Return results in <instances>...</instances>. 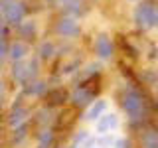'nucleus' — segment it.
<instances>
[{
  "mask_svg": "<svg viewBox=\"0 0 158 148\" xmlns=\"http://www.w3.org/2000/svg\"><path fill=\"white\" fill-rule=\"evenodd\" d=\"M107 109H109V101H107L105 97H99L97 101L85 111V115H83V121H87V122H97L99 118H101V117L107 113Z\"/></svg>",
  "mask_w": 158,
  "mask_h": 148,
  "instance_id": "obj_18",
  "label": "nucleus"
},
{
  "mask_svg": "<svg viewBox=\"0 0 158 148\" xmlns=\"http://www.w3.org/2000/svg\"><path fill=\"white\" fill-rule=\"evenodd\" d=\"M128 2H140V0H128Z\"/></svg>",
  "mask_w": 158,
  "mask_h": 148,
  "instance_id": "obj_31",
  "label": "nucleus"
},
{
  "mask_svg": "<svg viewBox=\"0 0 158 148\" xmlns=\"http://www.w3.org/2000/svg\"><path fill=\"white\" fill-rule=\"evenodd\" d=\"M132 24L140 32L158 30V4L154 0H140L132 10Z\"/></svg>",
  "mask_w": 158,
  "mask_h": 148,
  "instance_id": "obj_4",
  "label": "nucleus"
},
{
  "mask_svg": "<svg viewBox=\"0 0 158 148\" xmlns=\"http://www.w3.org/2000/svg\"><path fill=\"white\" fill-rule=\"evenodd\" d=\"M135 75H136V81L140 83L142 87H146V89H158V69L144 67V69H140L138 73H135Z\"/></svg>",
  "mask_w": 158,
  "mask_h": 148,
  "instance_id": "obj_20",
  "label": "nucleus"
},
{
  "mask_svg": "<svg viewBox=\"0 0 158 148\" xmlns=\"http://www.w3.org/2000/svg\"><path fill=\"white\" fill-rule=\"evenodd\" d=\"M115 140H117L115 132L101 134V136H97V148H113V146H115Z\"/></svg>",
  "mask_w": 158,
  "mask_h": 148,
  "instance_id": "obj_22",
  "label": "nucleus"
},
{
  "mask_svg": "<svg viewBox=\"0 0 158 148\" xmlns=\"http://www.w3.org/2000/svg\"><path fill=\"white\" fill-rule=\"evenodd\" d=\"M93 53H95V57L99 61H103V63L113 61V59H115V53H117L115 39L109 36L107 32L97 34L95 39H93Z\"/></svg>",
  "mask_w": 158,
  "mask_h": 148,
  "instance_id": "obj_8",
  "label": "nucleus"
},
{
  "mask_svg": "<svg viewBox=\"0 0 158 148\" xmlns=\"http://www.w3.org/2000/svg\"><path fill=\"white\" fill-rule=\"evenodd\" d=\"M42 101H44L46 107H52V109H56V111H59V109H63L67 105L69 91L65 87H49V91L46 93V97H44Z\"/></svg>",
  "mask_w": 158,
  "mask_h": 148,
  "instance_id": "obj_13",
  "label": "nucleus"
},
{
  "mask_svg": "<svg viewBox=\"0 0 158 148\" xmlns=\"http://www.w3.org/2000/svg\"><path fill=\"white\" fill-rule=\"evenodd\" d=\"M8 43H10V42L0 43V69L8 65Z\"/></svg>",
  "mask_w": 158,
  "mask_h": 148,
  "instance_id": "obj_27",
  "label": "nucleus"
},
{
  "mask_svg": "<svg viewBox=\"0 0 158 148\" xmlns=\"http://www.w3.org/2000/svg\"><path fill=\"white\" fill-rule=\"evenodd\" d=\"M52 6L56 8L59 14L79 18L85 12V0H52Z\"/></svg>",
  "mask_w": 158,
  "mask_h": 148,
  "instance_id": "obj_15",
  "label": "nucleus"
},
{
  "mask_svg": "<svg viewBox=\"0 0 158 148\" xmlns=\"http://www.w3.org/2000/svg\"><path fill=\"white\" fill-rule=\"evenodd\" d=\"M32 132H34L32 122H26V125H20V126H16V128H12V130H10V134H8L10 146L18 148V146L26 144V140L32 136Z\"/></svg>",
  "mask_w": 158,
  "mask_h": 148,
  "instance_id": "obj_17",
  "label": "nucleus"
},
{
  "mask_svg": "<svg viewBox=\"0 0 158 148\" xmlns=\"http://www.w3.org/2000/svg\"><path fill=\"white\" fill-rule=\"evenodd\" d=\"M32 115H34V107L28 105L26 99H24V95L20 93V95L14 99V103L10 105L4 122H6V126L12 130V128H16L20 125H26V122H30V121H32Z\"/></svg>",
  "mask_w": 158,
  "mask_h": 148,
  "instance_id": "obj_7",
  "label": "nucleus"
},
{
  "mask_svg": "<svg viewBox=\"0 0 158 148\" xmlns=\"http://www.w3.org/2000/svg\"><path fill=\"white\" fill-rule=\"evenodd\" d=\"M113 148H135V138H132V134H127V136H117L115 146H113Z\"/></svg>",
  "mask_w": 158,
  "mask_h": 148,
  "instance_id": "obj_25",
  "label": "nucleus"
},
{
  "mask_svg": "<svg viewBox=\"0 0 158 148\" xmlns=\"http://www.w3.org/2000/svg\"><path fill=\"white\" fill-rule=\"evenodd\" d=\"M117 107L127 117L128 128L132 132L138 126L154 121V113L158 111V105L154 101V95L148 93L146 87H142L138 81H127L117 89L115 93Z\"/></svg>",
  "mask_w": 158,
  "mask_h": 148,
  "instance_id": "obj_1",
  "label": "nucleus"
},
{
  "mask_svg": "<svg viewBox=\"0 0 158 148\" xmlns=\"http://www.w3.org/2000/svg\"><path fill=\"white\" fill-rule=\"evenodd\" d=\"M8 65H10V69H8L10 81H12L14 85H18L20 89H22L24 85H28V83H32L34 79L42 77V65L44 63L40 61L34 53L28 59H24V61L8 63Z\"/></svg>",
  "mask_w": 158,
  "mask_h": 148,
  "instance_id": "obj_3",
  "label": "nucleus"
},
{
  "mask_svg": "<svg viewBox=\"0 0 158 148\" xmlns=\"http://www.w3.org/2000/svg\"><path fill=\"white\" fill-rule=\"evenodd\" d=\"M81 148H97V136H87V140L83 142Z\"/></svg>",
  "mask_w": 158,
  "mask_h": 148,
  "instance_id": "obj_28",
  "label": "nucleus"
},
{
  "mask_svg": "<svg viewBox=\"0 0 158 148\" xmlns=\"http://www.w3.org/2000/svg\"><path fill=\"white\" fill-rule=\"evenodd\" d=\"M135 148H158V125L154 121L138 126L132 132Z\"/></svg>",
  "mask_w": 158,
  "mask_h": 148,
  "instance_id": "obj_9",
  "label": "nucleus"
},
{
  "mask_svg": "<svg viewBox=\"0 0 158 148\" xmlns=\"http://www.w3.org/2000/svg\"><path fill=\"white\" fill-rule=\"evenodd\" d=\"M10 39H12V28H10L8 24L0 18V43L10 42Z\"/></svg>",
  "mask_w": 158,
  "mask_h": 148,
  "instance_id": "obj_26",
  "label": "nucleus"
},
{
  "mask_svg": "<svg viewBox=\"0 0 158 148\" xmlns=\"http://www.w3.org/2000/svg\"><path fill=\"white\" fill-rule=\"evenodd\" d=\"M49 87H52V83H49L48 79L38 77V79H34L32 83L24 85L20 89V93L24 95V99H40V101H42V99L46 97V93L49 91Z\"/></svg>",
  "mask_w": 158,
  "mask_h": 148,
  "instance_id": "obj_12",
  "label": "nucleus"
},
{
  "mask_svg": "<svg viewBox=\"0 0 158 148\" xmlns=\"http://www.w3.org/2000/svg\"><path fill=\"white\" fill-rule=\"evenodd\" d=\"M36 148H46V146H38V144H36Z\"/></svg>",
  "mask_w": 158,
  "mask_h": 148,
  "instance_id": "obj_32",
  "label": "nucleus"
},
{
  "mask_svg": "<svg viewBox=\"0 0 158 148\" xmlns=\"http://www.w3.org/2000/svg\"><path fill=\"white\" fill-rule=\"evenodd\" d=\"M14 32H16L18 39H24L30 46H36L40 42V24L36 18H26L22 24H18L14 28Z\"/></svg>",
  "mask_w": 158,
  "mask_h": 148,
  "instance_id": "obj_10",
  "label": "nucleus"
},
{
  "mask_svg": "<svg viewBox=\"0 0 158 148\" xmlns=\"http://www.w3.org/2000/svg\"><path fill=\"white\" fill-rule=\"evenodd\" d=\"M8 105V81L0 75V111Z\"/></svg>",
  "mask_w": 158,
  "mask_h": 148,
  "instance_id": "obj_24",
  "label": "nucleus"
},
{
  "mask_svg": "<svg viewBox=\"0 0 158 148\" xmlns=\"http://www.w3.org/2000/svg\"><path fill=\"white\" fill-rule=\"evenodd\" d=\"M95 128H97V136L109 134V132L117 130V128H118V117H117V113H105V115L95 122Z\"/></svg>",
  "mask_w": 158,
  "mask_h": 148,
  "instance_id": "obj_19",
  "label": "nucleus"
},
{
  "mask_svg": "<svg viewBox=\"0 0 158 148\" xmlns=\"http://www.w3.org/2000/svg\"><path fill=\"white\" fill-rule=\"evenodd\" d=\"M118 47H121V53H125L128 59H138L140 57V51H138L136 46H132L127 38H118V42H115Z\"/></svg>",
  "mask_w": 158,
  "mask_h": 148,
  "instance_id": "obj_21",
  "label": "nucleus"
},
{
  "mask_svg": "<svg viewBox=\"0 0 158 148\" xmlns=\"http://www.w3.org/2000/svg\"><path fill=\"white\" fill-rule=\"evenodd\" d=\"M52 34L59 39V42H75L81 38L83 26L79 22V18L75 16H65V14H57L52 22Z\"/></svg>",
  "mask_w": 158,
  "mask_h": 148,
  "instance_id": "obj_5",
  "label": "nucleus"
},
{
  "mask_svg": "<svg viewBox=\"0 0 158 148\" xmlns=\"http://www.w3.org/2000/svg\"><path fill=\"white\" fill-rule=\"evenodd\" d=\"M34 140H36L38 146H46V148H52L56 142L59 140V134L53 126H42V128H34L32 132Z\"/></svg>",
  "mask_w": 158,
  "mask_h": 148,
  "instance_id": "obj_16",
  "label": "nucleus"
},
{
  "mask_svg": "<svg viewBox=\"0 0 158 148\" xmlns=\"http://www.w3.org/2000/svg\"><path fill=\"white\" fill-rule=\"evenodd\" d=\"M34 51V46L26 43L24 39H18V38H12L8 43V63H18V61H24L32 56Z\"/></svg>",
  "mask_w": 158,
  "mask_h": 148,
  "instance_id": "obj_11",
  "label": "nucleus"
},
{
  "mask_svg": "<svg viewBox=\"0 0 158 148\" xmlns=\"http://www.w3.org/2000/svg\"><path fill=\"white\" fill-rule=\"evenodd\" d=\"M87 136H89V132L85 130V128H81V130L73 132V138H71V144H69V148H81L83 142L87 140Z\"/></svg>",
  "mask_w": 158,
  "mask_h": 148,
  "instance_id": "obj_23",
  "label": "nucleus"
},
{
  "mask_svg": "<svg viewBox=\"0 0 158 148\" xmlns=\"http://www.w3.org/2000/svg\"><path fill=\"white\" fill-rule=\"evenodd\" d=\"M30 8L26 0H0V18L8 24L10 28H16L28 18Z\"/></svg>",
  "mask_w": 158,
  "mask_h": 148,
  "instance_id": "obj_6",
  "label": "nucleus"
},
{
  "mask_svg": "<svg viewBox=\"0 0 158 148\" xmlns=\"http://www.w3.org/2000/svg\"><path fill=\"white\" fill-rule=\"evenodd\" d=\"M99 79H101V77L73 83V89L69 91L67 105L71 107V109H75L77 113L87 111V109L99 99V91H101V87H99Z\"/></svg>",
  "mask_w": 158,
  "mask_h": 148,
  "instance_id": "obj_2",
  "label": "nucleus"
},
{
  "mask_svg": "<svg viewBox=\"0 0 158 148\" xmlns=\"http://www.w3.org/2000/svg\"><path fill=\"white\" fill-rule=\"evenodd\" d=\"M154 101H156V105H158V89H156V93H154Z\"/></svg>",
  "mask_w": 158,
  "mask_h": 148,
  "instance_id": "obj_30",
  "label": "nucleus"
},
{
  "mask_svg": "<svg viewBox=\"0 0 158 148\" xmlns=\"http://www.w3.org/2000/svg\"><path fill=\"white\" fill-rule=\"evenodd\" d=\"M52 148H69V146H67V144H65V142H63V140H61V138H59V140H57V142H56V144H53Z\"/></svg>",
  "mask_w": 158,
  "mask_h": 148,
  "instance_id": "obj_29",
  "label": "nucleus"
},
{
  "mask_svg": "<svg viewBox=\"0 0 158 148\" xmlns=\"http://www.w3.org/2000/svg\"><path fill=\"white\" fill-rule=\"evenodd\" d=\"M42 63H49L57 57V42L53 38H44L36 43V53H34Z\"/></svg>",
  "mask_w": 158,
  "mask_h": 148,
  "instance_id": "obj_14",
  "label": "nucleus"
}]
</instances>
